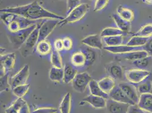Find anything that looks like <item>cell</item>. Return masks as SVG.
<instances>
[{
  "label": "cell",
  "instance_id": "cell-19",
  "mask_svg": "<svg viewBox=\"0 0 152 113\" xmlns=\"http://www.w3.org/2000/svg\"><path fill=\"white\" fill-rule=\"evenodd\" d=\"M98 83L102 89L108 94L116 85L115 79L111 76L104 77L99 80Z\"/></svg>",
  "mask_w": 152,
  "mask_h": 113
},
{
  "label": "cell",
  "instance_id": "cell-14",
  "mask_svg": "<svg viewBox=\"0 0 152 113\" xmlns=\"http://www.w3.org/2000/svg\"><path fill=\"white\" fill-rule=\"evenodd\" d=\"M101 38V35H90L83 38L81 43L89 48L101 50L103 48Z\"/></svg>",
  "mask_w": 152,
  "mask_h": 113
},
{
  "label": "cell",
  "instance_id": "cell-8",
  "mask_svg": "<svg viewBox=\"0 0 152 113\" xmlns=\"http://www.w3.org/2000/svg\"><path fill=\"white\" fill-rule=\"evenodd\" d=\"M60 21V20L54 19H47L43 21L39 28V41L46 40L56 27L58 25Z\"/></svg>",
  "mask_w": 152,
  "mask_h": 113
},
{
  "label": "cell",
  "instance_id": "cell-9",
  "mask_svg": "<svg viewBox=\"0 0 152 113\" xmlns=\"http://www.w3.org/2000/svg\"><path fill=\"white\" fill-rule=\"evenodd\" d=\"M29 66L28 64H26L11 78L10 84L12 89L20 85L26 84V82L29 77Z\"/></svg>",
  "mask_w": 152,
  "mask_h": 113
},
{
  "label": "cell",
  "instance_id": "cell-39",
  "mask_svg": "<svg viewBox=\"0 0 152 113\" xmlns=\"http://www.w3.org/2000/svg\"><path fill=\"white\" fill-rule=\"evenodd\" d=\"M1 93L8 91L10 88H11L10 84L9 82L8 79V73L4 74L3 75H1Z\"/></svg>",
  "mask_w": 152,
  "mask_h": 113
},
{
  "label": "cell",
  "instance_id": "cell-26",
  "mask_svg": "<svg viewBox=\"0 0 152 113\" xmlns=\"http://www.w3.org/2000/svg\"><path fill=\"white\" fill-rule=\"evenodd\" d=\"M72 108V94L67 93L65 94L59 106L60 113H70Z\"/></svg>",
  "mask_w": 152,
  "mask_h": 113
},
{
  "label": "cell",
  "instance_id": "cell-28",
  "mask_svg": "<svg viewBox=\"0 0 152 113\" xmlns=\"http://www.w3.org/2000/svg\"><path fill=\"white\" fill-rule=\"evenodd\" d=\"M108 72L110 76L116 80L122 79L124 75V71L121 66L116 64L111 65L108 69Z\"/></svg>",
  "mask_w": 152,
  "mask_h": 113
},
{
  "label": "cell",
  "instance_id": "cell-11",
  "mask_svg": "<svg viewBox=\"0 0 152 113\" xmlns=\"http://www.w3.org/2000/svg\"><path fill=\"white\" fill-rule=\"evenodd\" d=\"M118 86L128 98L136 104H137L139 100L140 94L136 85L131 83L121 82L118 84Z\"/></svg>",
  "mask_w": 152,
  "mask_h": 113
},
{
  "label": "cell",
  "instance_id": "cell-12",
  "mask_svg": "<svg viewBox=\"0 0 152 113\" xmlns=\"http://www.w3.org/2000/svg\"><path fill=\"white\" fill-rule=\"evenodd\" d=\"M130 105L118 102L111 99L107 100L106 110L107 113H128Z\"/></svg>",
  "mask_w": 152,
  "mask_h": 113
},
{
  "label": "cell",
  "instance_id": "cell-2",
  "mask_svg": "<svg viewBox=\"0 0 152 113\" xmlns=\"http://www.w3.org/2000/svg\"><path fill=\"white\" fill-rule=\"evenodd\" d=\"M37 25L38 24L35 23L27 28L21 30L15 33L10 32L7 35L8 38L14 49H19L23 46L32 32L36 28Z\"/></svg>",
  "mask_w": 152,
  "mask_h": 113
},
{
  "label": "cell",
  "instance_id": "cell-40",
  "mask_svg": "<svg viewBox=\"0 0 152 113\" xmlns=\"http://www.w3.org/2000/svg\"><path fill=\"white\" fill-rule=\"evenodd\" d=\"M57 109L53 107H40L34 110L31 113H57Z\"/></svg>",
  "mask_w": 152,
  "mask_h": 113
},
{
  "label": "cell",
  "instance_id": "cell-29",
  "mask_svg": "<svg viewBox=\"0 0 152 113\" xmlns=\"http://www.w3.org/2000/svg\"><path fill=\"white\" fill-rule=\"evenodd\" d=\"M49 78L52 81L58 83L61 82L64 79V69L53 66L50 71Z\"/></svg>",
  "mask_w": 152,
  "mask_h": 113
},
{
  "label": "cell",
  "instance_id": "cell-6",
  "mask_svg": "<svg viewBox=\"0 0 152 113\" xmlns=\"http://www.w3.org/2000/svg\"><path fill=\"white\" fill-rule=\"evenodd\" d=\"M152 72L146 70L131 69L127 70L125 72V76L127 80L133 84H138L143 82L151 75Z\"/></svg>",
  "mask_w": 152,
  "mask_h": 113
},
{
  "label": "cell",
  "instance_id": "cell-3",
  "mask_svg": "<svg viewBox=\"0 0 152 113\" xmlns=\"http://www.w3.org/2000/svg\"><path fill=\"white\" fill-rule=\"evenodd\" d=\"M89 9L90 6L88 4L81 3L70 12L66 18L60 20L58 25H60V27H62L66 24L73 23L81 20L88 13Z\"/></svg>",
  "mask_w": 152,
  "mask_h": 113
},
{
  "label": "cell",
  "instance_id": "cell-33",
  "mask_svg": "<svg viewBox=\"0 0 152 113\" xmlns=\"http://www.w3.org/2000/svg\"><path fill=\"white\" fill-rule=\"evenodd\" d=\"M124 32L122 31L118 28L115 27H107L104 28L101 33L102 38H106L110 36H115L119 35H123Z\"/></svg>",
  "mask_w": 152,
  "mask_h": 113
},
{
  "label": "cell",
  "instance_id": "cell-21",
  "mask_svg": "<svg viewBox=\"0 0 152 113\" xmlns=\"http://www.w3.org/2000/svg\"><path fill=\"white\" fill-rule=\"evenodd\" d=\"M89 90L91 94L103 97L106 99H109V94L105 93L99 87L98 83L95 80L92 79L89 84Z\"/></svg>",
  "mask_w": 152,
  "mask_h": 113
},
{
  "label": "cell",
  "instance_id": "cell-32",
  "mask_svg": "<svg viewBox=\"0 0 152 113\" xmlns=\"http://www.w3.org/2000/svg\"><path fill=\"white\" fill-rule=\"evenodd\" d=\"M51 64L53 67L57 68H63V63L61 54L59 51L55 49H53L51 51Z\"/></svg>",
  "mask_w": 152,
  "mask_h": 113
},
{
  "label": "cell",
  "instance_id": "cell-5",
  "mask_svg": "<svg viewBox=\"0 0 152 113\" xmlns=\"http://www.w3.org/2000/svg\"><path fill=\"white\" fill-rule=\"evenodd\" d=\"M92 78L88 72L77 73L72 82L73 89L76 92L82 93H83L88 87Z\"/></svg>",
  "mask_w": 152,
  "mask_h": 113
},
{
  "label": "cell",
  "instance_id": "cell-1",
  "mask_svg": "<svg viewBox=\"0 0 152 113\" xmlns=\"http://www.w3.org/2000/svg\"><path fill=\"white\" fill-rule=\"evenodd\" d=\"M1 13H13L33 21L42 19L62 20L65 18L61 15L52 13L45 9L37 1H34L25 5L5 8L1 10Z\"/></svg>",
  "mask_w": 152,
  "mask_h": 113
},
{
  "label": "cell",
  "instance_id": "cell-25",
  "mask_svg": "<svg viewBox=\"0 0 152 113\" xmlns=\"http://www.w3.org/2000/svg\"><path fill=\"white\" fill-rule=\"evenodd\" d=\"M132 63L137 69L149 70L152 67V56H149L138 60L134 61Z\"/></svg>",
  "mask_w": 152,
  "mask_h": 113
},
{
  "label": "cell",
  "instance_id": "cell-4",
  "mask_svg": "<svg viewBox=\"0 0 152 113\" xmlns=\"http://www.w3.org/2000/svg\"><path fill=\"white\" fill-rule=\"evenodd\" d=\"M42 23L43 22L38 23L36 28L32 32L29 37L26 41L25 44H23V46L20 48L21 54L23 57H27L28 56H29L32 52L35 46H37L39 42V28Z\"/></svg>",
  "mask_w": 152,
  "mask_h": 113
},
{
  "label": "cell",
  "instance_id": "cell-24",
  "mask_svg": "<svg viewBox=\"0 0 152 113\" xmlns=\"http://www.w3.org/2000/svg\"><path fill=\"white\" fill-rule=\"evenodd\" d=\"M113 18L118 28L124 33L129 31L131 30V22H127L121 18L118 14H113Z\"/></svg>",
  "mask_w": 152,
  "mask_h": 113
},
{
  "label": "cell",
  "instance_id": "cell-18",
  "mask_svg": "<svg viewBox=\"0 0 152 113\" xmlns=\"http://www.w3.org/2000/svg\"><path fill=\"white\" fill-rule=\"evenodd\" d=\"M71 63L77 67L84 66L86 64V56L85 52L81 50L75 52L71 56Z\"/></svg>",
  "mask_w": 152,
  "mask_h": 113
},
{
  "label": "cell",
  "instance_id": "cell-48",
  "mask_svg": "<svg viewBox=\"0 0 152 113\" xmlns=\"http://www.w3.org/2000/svg\"><path fill=\"white\" fill-rule=\"evenodd\" d=\"M6 49H4V48H1V54H2V53H4V51H5Z\"/></svg>",
  "mask_w": 152,
  "mask_h": 113
},
{
  "label": "cell",
  "instance_id": "cell-45",
  "mask_svg": "<svg viewBox=\"0 0 152 113\" xmlns=\"http://www.w3.org/2000/svg\"><path fill=\"white\" fill-rule=\"evenodd\" d=\"M128 113H145V112L142 110L137 105V104H134V105H131L129 106Z\"/></svg>",
  "mask_w": 152,
  "mask_h": 113
},
{
  "label": "cell",
  "instance_id": "cell-30",
  "mask_svg": "<svg viewBox=\"0 0 152 113\" xmlns=\"http://www.w3.org/2000/svg\"><path fill=\"white\" fill-rule=\"evenodd\" d=\"M149 53L144 50H136L124 54V58L129 61H134L149 56Z\"/></svg>",
  "mask_w": 152,
  "mask_h": 113
},
{
  "label": "cell",
  "instance_id": "cell-34",
  "mask_svg": "<svg viewBox=\"0 0 152 113\" xmlns=\"http://www.w3.org/2000/svg\"><path fill=\"white\" fill-rule=\"evenodd\" d=\"M106 46H116L123 44V35L110 36L104 38Z\"/></svg>",
  "mask_w": 152,
  "mask_h": 113
},
{
  "label": "cell",
  "instance_id": "cell-16",
  "mask_svg": "<svg viewBox=\"0 0 152 113\" xmlns=\"http://www.w3.org/2000/svg\"><path fill=\"white\" fill-rule=\"evenodd\" d=\"M82 102L83 103H88L94 108L99 109L106 107L107 99L99 96L90 94L86 96Z\"/></svg>",
  "mask_w": 152,
  "mask_h": 113
},
{
  "label": "cell",
  "instance_id": "cell-23",
  "mask_svg": "<svg viewBox=\"0 0 152 113\" xmlns=\"http://www.w3.org/2000/svg\"><path fill=\"white\" fill-rule=\"evenodd\" d=\"M117 14L127 22H131L134 19V14L133 11L122 5H119L117 8Z\"/></svg>",
  "mask_w": 152,
  "mask_h": 113
},
{
  "label": "cell",
  "instance_id": "cell-43",
  "mask_svg": "<svg viewBox=\"0 0 152 113\" xmlns=\"http://www.w3.org/2000/svg\"><path fill=\"white\" fill-rule=\"evenodd\" d=\"M64 49L66 50H71L73 48V41L69 37H65L63 39Z\"/></svg>",
  "mask_w": 152,
  "mask_h": 113
},
{
  "label": "cell",
  "instance_id": "cell-7",
  "mask_svg": "<svg viewBox=\"0 0 152 113\" xmlns=\"http://www.w3.org/2000/svg\"><path fill=\"white\" fill-rule=\"evenodd\" d=\"M35 23V22L33 20H29L16 14L15 18L7 25V27L9 32L15 33L21 30L27 28Z\"/></svg>",
  "mask_w": 152,
  "mask_h": 113
},
{
  "label": "cell",
  "instance_id": "cell-46",
  "mask_svg": "<svg viewBox=\"0 0 152 113\" xmlns=\"http://www.w3.org/2000/svg\"><path fill=\"white\" fill-rule=\"evenodd\" d=\"M64 49L63 39L57 38L54 42V49L60 51Z\"/></svg>",
  "mask_w": 152,
  "mask_h": 113
},
{
  "label": "cell",
  "instance_id": "cell-17",
  "mask_svg": "<svg viewBox=\"0 0 152 113\" xmlns=\"http://www.w3.org/2000/svg\"><path fill=\"white\" fill-rule=\"evenodd\" d=\"M137 105L144 112L152 113V93L140 94Z\"/></svg>",
  "mask_w": 152,
  "mask_h": 113
},
{
  "label": "cell",
  "instance_id": "cell-36",
  "mask_svg": "<svg viewBox=\"0 0 152 113\" xmlns=\"http://www.w3.org/2000/svg\"><path fill=\"white\" fill-rule=\"evenodd\" d=\"M135 35L145 38H150L152 36V23H148L143 25L136 32Z\"/></svg>",
  "mask_w": 152,
  "mask_h": 113
},
{
  "label": "cell",
  "instance_id": "cell-41",
  "mask_svg": "<svg viewBox=\"0 0 152 113\" xmlns=\"http://www.w3.org/2000/svg\"><path fill=\"white\" fill-rule=\"evenodd\" d=\"M109 0H96L94 5V11L99 12L107 6Z\"/></svg>",
  "mask_w": 152,
  "mask_h": 113
},
{
  "label": "cell",
  "instance_id": "cell-15",
  "mask_svg": "<svg viewBox=\"0 0 152 113\" xmlns=\"http://www.w3.org/2000/svg\"><path fill=\"white\" fill-rule=\"evenodd\" d=\"M104 49L110 53L116 54H125L136 50H144L142 47H133L123 44L116 46H106Z\"/></svg>",
  "mask_w": 152,
  "mask_h": 113
},
{
  "label": "cell",
  "instance_id": "cell-42",
  "mask_svg": "<svg viewBox=\"0 0 152 113\" xmlns=\"http://www.w3.org/2000/svg\"><path fill=\"white\" fill-rule=\"evenodd\" d=\"M81 4V0H67V14H68Z\"/></svg>",
  "mask_w": 152,
  "mask_h": 113
},
{
  "label": "cell",
  "instance_id": "cell-22",
  "mask_svg": "<svg viewBox=\"0 0 152 113\" xmlns=\"http://www.w3.org/2000/svg\"><path fill=\"white\" fill-rule=\"evenodd\" d=\"M140 95L147 93H151L152 90V73L143 82L136 86Z\"/></svg>",
  "mask_w": 152,
  "mask_h": 113
},
{
  "label": "cell",
  "instance_id": "cell-27",
  "mask_svg": "<svg viewBox=\"0 0 152 113\" xmlns=\"http://www.w3.org/2000/svg\"><path fill=\"white\" fill-rule=\"evenodd\" d=\"M36 49L39 54L43 56L48 54L52 50L51 44L47 40L39 41L36 46Z\"/></svg>",
  "mask_w": 152,
  "mask_h": 113
},
{
  "label": "cell",
  "instance_id": "cell-44",
  "mask_svg": "<svg viewBox=\"0 0 152 113\" xmlns=\"http://www.w3.org/2000/svg\"><path fill=\"white\" fill-rule=\"evenodd\" d=\"M19 113H31L28 104L23 99L19 108Z\"/></svg>",
  "mask_w": 152,
  "mask_h": 113
},
{
  "label": "cell",
  "instance_id": "cell-38",
  "mask_svg": "<svg viewBox=\"0 0 152 113\" xmlns=\"http://www.w3.org/2000/svg\"><path fill=\"white\" fill-rule=\"evenodd\" d=\"M86 56V66H90L93 64L96 59V54L94 50L88 48L86 50H83Z\"/></svg>",
  "mask_w": 152,
  "mask_h": 113
},
{
  "label": "cell",
  "instance_id": "cell-31",
  "mask_svg": "<svg viewBox=\"0 0 152 113\" xmlns=\"http://www.w3.org/2000/svg\"><path fill=\"white\" fill-rule=\"evenodd\" d=\"M149 38L134 35L129 39L126 45L133 47H142L145 45Z\"/></svg>",
  "mask_w": 152,
  "mask_h": 113
},
{
  "label": "cell",
  "instance_id": "cell-35",
  "mask_svg": "<svg viewBox=\"0 0 152 113\" xmlns=\"http://www.w3.org/2000/svg\"><path fill=\"white\" fill-rule=\"evenodd\" d=\"M30 88L29 84L18 85L12 89L13 94L18 98H23L27 93Z\"/></svg>",
  "mask_w": 152,
  "mask_h": 113
},
{
  "label": "cell",
  "instance_id": "cell-47",
  "mask_svg": "<svg viewBox=\"0 0 152 113\" xmlns=\"http://www.w3.org/2000/svg\"><path fill=\"white\" fill-rule=\"evenodd\" d=\"M142 1L148 5H152V0H142Z\"/></svg>",
  "mask_w": 152,
  "mask_h": 113
},
{
  "label": "cell",
  "instance_id": "cell-13",
  "mask_svg": "<svg viewBox=\"0 0 152 113\" xmlns=\"http://www.w3.org/2000/svg\"><path fill=\"white\" fill-rule=\"evenodd\" d=\"M109 98L118 102L128 104L130 105L136 104L133 101L127 97V95L123 92L118 85H116L110 92L109 93Z\"/></svg>",
  "mask_w": 152,
  "mask_h": 113
},
{
  "label": "cell",
  "instance_id": "cell-37",
  "mask_svg": "<svg viewBox=\"0 0 152 113\" xmlns=\"http://www.w3.org/2000/svg\"><path fill=\"white\" fill-rule=\"evenodd\" d=\"M23 98H18L13 104L5 109V113H19V110L21 105Z\"/></svg>",
  "mask_w": 152,
  "mask_h": 113
},
{
  "label": "cell",
  "instance_id": "cell-10",
  "mask_svg": "<svg viewBox=\"0 0 152 113\" xmlns=\"http://www.w3.org/2000/svg\"><path fill=\"white\" fill-rule=\"evenodd\" d=\"M15 58V54L14 53L1 55V75L7 74L14 67Z\"/></svg>",
  "mask_w": 152,
  "mask_h": 113
},
{
  "label": "cell",
  "instance_id": "cell-20",
  "mask_svg": "<svg viewBox=\"0 0 152 113\" xmlns=\"http://www.w3.org/2000/svg\"><path fill=\"white\" fill-rule=\"evenodd\" d=\"M77 70L70 63H66L64 67L63 82L65 84H69L73 82L77 74Z\"/></svg>",
  "mask_w": 152,
  "mask_h": 113
}]
</instances>
